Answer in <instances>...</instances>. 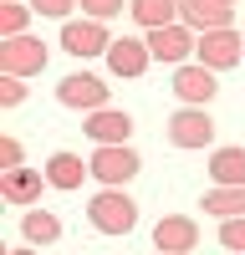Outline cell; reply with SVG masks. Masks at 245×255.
Here are the masks:
<instances>
[{
	"label": "cell",
	"instance_id": "1",
	"mask_svg": "<svg viewBox=\"0 0 245 255\" xmlns=\"http://www.w3.org/2000/svg\"><path fill=\"white\" fill-rule=\"evenodd\" d=\"M87 220L97 235H133L138 230V199L128 194V189H97L92 204H87Z\"/></svg>",
	"mask_w": 245,
	"mask_h": 255
},
{
	"label": "cell",
	"instance_id": "2",
	"mask_svg": "<svg viewBox=\"0 0 245 255\" xmlns=\"http://www.w3.org/2000/svg\"><path fill=\"white\" fill-rule=\"evenodd\" d=\"M87 163H92V179H97L102 189H128V184L138 179V168H143V158L133 153L128 143H97Z\"/></svg>",
	"mask_w": 245,
	"mask_h": 255
},
{
	"label": "cell",
	"instance_id": "3",
	"mask_svg": "<svg viewBox=\"0 0 245 255\" xmlns=\"http://www.w3.org/2000/svg\"><path fill=\"white\" fill-rule=\"evenodd\" d=\"M46 61H51L46 41L31 36V31L0 41V72H5V77H36V72H46Z\"/></svg>",
	"mask_w": 245,
	"mask_h": 255
},
{
	"label": "cell",
	"instance_id": "4",
	"mask_svg": "<svg viewBox=\"0 0 245 255\" xmlns=\"http://www.w3.org/2000/svg\"><path fill=\"white\" fill-rule=\"evenodd\" d=\"M194 61H204L210 72H230L245 61V36L235 26H220V31H199V46H194Z\"/></svg>",
	"mask_w": 245,
	"mask_h": 255
},
{
	"label": "cell",
	"instance_id": "5",
	"mask_svg": "<svg viewBox=\"0 0 245 255\" xmlns=\"http://www.w3.org/2000/svg\"><path fill=\"white\" fill-rule=\"evenodd\" d=\"M143 41H148L153 61L184 67V61L194 56V46H199V31H194V26H184V20H169V26H153V31H143Z\"/></svg>",
	"mask_w": 245,
	"mask_h": 255
},
{
	"label": "cell",
	"instance_id": "6",
	"mask_svg": "<svg viewBox=\"0 0 245 255\" xmlns=\"http://www.w3.org/2000/svg\"><path fill=\"white\" fill-rule=\"evenodd\" d=\"M113 46V36H108V20H92V15H82V20H61V51L67 56H108Z\"/></svg>",
	"mask_w": 245,
	"mask_h": 255
},
{
	"label": "cell",
	"instance_id": "7",
	"mask_svg": "<svg viewBox=\"0 0 245 255\" xmlns=\"http://www.w3.org/2000/svg\"><path fill=\"white\" fill-rule=\"evenodd\" d=\"M220 72H210L204 61H184V67H174V97L184 102V108H210L215 102V92H220V82H215Z\"/></svg>",
	"mask_w": 245,
	"mask_h": 255
},
{
	"label": "cell",
	"instance_id": "8",
	"mask_svg": "<svg viewBox=\"0 0 245 255\" xmlns=\"http://www.w3.org/2000/svg\"><path fill=\"white\" fill-rule=\"evenodd\" d=\"M56 102L72 113H97V108H108V82L92 72H72L56 82Z\"/></svg>",
	"mask_w": 245,
	"mask_h": 255
},
{
	"label": "cell",
	"instance_id": "9",
	"mask_svg": "<svg viewBox=\"0 0 245 255\" xmlns=\"http://www.w3.org/2000/svg\"><path fill=\"white\" fill-rule=\"evenodd\" d=\"M169 143L174 148H215V118H210V108H179L169 118Z\"/></svg>",
	"mask_w": 245,
	"mask_h": 255
},
{
	"label": "cell",
	"instance_id": "10",
	"mask_svg": "<svg viewBox=\"0 0 245 255\" xmlns=\"http://www.w3.org/2000/svg\"><path fill=\"white\" fill-rule=\"evenodd\" d=\"M153 245H158V255H189V250H199V225L189 215H163L153 225Z\"/></svg>",
	"mask_w": 245,
	"mask_h": 255
},
{
	"label": "cell",
	"instance_id": "11",
	"mask_svg": "<svg viewBox=\"0 0 245 255\" xmlns=\"http://www.w3.org/2000/svg\"><path fill=\"white\" fill-rule=\"evenodd\" d=\"M108 67H113V77H143L153 67V51H148V41H138V36H118L113 46H108Z\"/></svg>",
	"mask_w": 245,
	"mask_h": 255
},
{
	"label": "cell",
	"instance_id": "12",
	"mask_svg": "<svg viewBox=\"0 0 245 255\" xmlns=\"http://www.w3.org/2000/svg\"><path fill=\"white\" fill-rule=\"evenodd\" d=\"M41 189H51L46 184V168H5V174H0V199L5 204H36L41 199Z\"/></svg>",
	"mask_w": 245,
	"mask_h": 255
},
{
	"label": "cell",
	"instance_id": "13",
	"mask_svg": "<svg viewBox=\"0 0 245 255\" xmlns=\"http://www.w3.org/2000/svg\"><path fill=\"white\" fill-rule=\"evenodd\" d=\"M82 179H92V163L72 153V148H56V153L46 158V184L61 189V194H72V189H82Z\"/></svg>",
	"mask_w": 245,
	"mask_h": 255
},
{
	"label": "cell",
	"instance_id": "14",
	"mask_svg": "<svg viewBox=\"0 0 245 255\" xmlns=\"http://www.w3.org/2000/svg\"><path fill=\"white\" fill-rule=\"evenodd\" d=\"M179 20L194 31H220V26H235V5H225V0H179Z\"/></svg>",
	"mask_w": 245,
	"mask_h": 255
},
{
	"label": "cell",
	"instance_id": "15",
	"mask_svg": "<svg viewBox=\"0 0 245 255\" xmlns=\"http://www.w3.org/2000/svg\"><path fill=\"white\" fill-rule=\"evenodd\" d=\"M87 138L92 143H128L133 138V118L122 113V108H97V113H87Z\"/></svg>",
	"mask_w": 245,
	"mask_h": 255
},
{
	"label": "cell",
	"instance_id": "16",
	"mask_svg": "<svg viewBox=\"0 0 245 255\" xmlns=\"http://www.w3.org/2000/svg\"><path fill=\"white\" fill-rule=\"evenodd\" d=\"M199 204L215 220H235V215H245V184H215V189H204Z\"/></svg>",
	"mask_w": 245,
	"mask_h": 255
},
{
	"label": "cell",
	"instance_id": "17",
	"mask_svg": "<svg viewBox=\"0 0 245 255\" xmlns=\"http://www.w3.org/2000/svg\"><path fill=\"white\" fill-rule=\"evenodd\" d=\"M20 240L26 245H56L61 240V220L51 209H26L20 215Z\"/></svg>",
	"mask_w": 245,
	"mask_h": 255
},
{
	"label": "cell",
	"instance_id": "18",
	"mask_svg": "<svg viewBox=\"0 0 245 255\" xmlns=\"http://www.w3.org/2000/svg\"><path fill=\"white\" fill-rule=\"evenodd\" d=\"M210 179L215 184H245V148H235V143L215 148L210 153Z\"/></svg>",
	"mask_w": 245,
	"mask_h": 255
},
{
	"label": "cell",
	"instance_id": "19",
	"mask_svg": "<svg viewBox=\"0 0 245 255\" xmlns=\"http://www.w3.org/2000/svg\"><path fill=\"white\" fill-rule=\"evenodd\" d=\"M128 15L138 20L143 31H153V26L179 20V0H128Z\"/></svg>",
	"mask_w": 245,
	"mask_h": 255
},
{
	"label": "cell",
	"instance_id": "20",
	"mask_svg": "<svg viewBox=\"0 0 245 255\" xmlns=\"http://www.w3.org/2000/svg\"><path fill=\"white\" fill-rule=\"evenodd\" d=\"M31 0H0V41L5 36H26V20H31Z\"/></svg>",
	"mask_w": 245,
	"mask_h": 255
},
{
	"label": "cell",
	"instance_id": "21",
	"mask_svg": "<svg viewBox=\"0 0 245 255\" xmlns=\"http://www.w3.org/2000/svg\"><path fill=\"white\" fill-rule=\"evenodd\" d=\"M26 102V77H5L0 72V108H20Z\"/></svg>",
	"mask_w": 245,
	"mask_h": 255
},
{
	"label": "cell",
	"instance_id": "22",
	"mask_svg": "<svg viewBox=\"0 0 245 255\" xmlns=\"http://www.w3.org/2000/svg\"><path fill=\"white\" fill-rule=\"evenodd\" d=\"M220 245H225V250H245V215L220 220Z\"/></svg>",
	"mask_w": 245,
	"mask_h": 255
},
{
	"label": "cell",
	"instance_id": "23",
	"mask_svg": "<svg viewBox=\"0 0 245 255\" xmlns=\"http://www.w3.org/2000/svg\"><path fill=\"white\" fill-rule=\"evenodd\" d=\"M82 5V0H31L36 15H51V20H72V10Z\"/></svg>",
	"mask_w": 245,
	"mask_h": 255
},
{
	"label": "cell",
	"instance_id": "24",
	"mask_svg": "<svg viewBox=\"0 0 245 255\" xmlns=\"http://www.w3.org/2000/svg\"><path fill=\"white\" fill-rule=\"evenodd\" d=\"M82 15H92V20H113V15H122V0H82Z\"/></svg>",
	"mask_w": 245,
	"mask_h": 255
},
{
	"label": "cell",
	"instance_id": "25",
	"mask_svg": "<svg viewBox=\"0 0 245 255\" xmlns=\"http://www.w3.org/2000/svg\"><path fill=\"white\" fill-rule=\"evenodd\" d=\"M20 158H26L20 138H0V163H5V168H20Z\"/></svg>",
	"mask_w": 245,
	"mask_h": 255
},
{
	"label": "cell",
	"instance_id": "26",
	"mask_svg": "<svg viewBox=\"0 0 245 255\" xmlns=\"http://www.w3.org/2000/svg\"><path fill=\"white\" fill-rule=\"evenodd\" d=\"M10 255H36V250H31V245H15V250H10Z\"/></svg>",
	"mask_w": 245,
	"mask_h": 255
},
{
	"label": "cell",
	"instance_id": "27",
	"mask_svg": "<svg viewBox=\"0 0 245 255\" xmlns=\"http://www.w3.org/2000/svg\"><path fill=\"white\" fill-rule=\"evenodd\" d=\"M230 255H245V250H230Z\"/></svg>",
	"mask_w": 245,
	"mask_h": 255
},
{
	"label": "cell",
	"instance_id": "28",
	"mask_svg": "<svg viewBox=\"0 0 245 255\" xmlns=\"http://www.w3.org/2000/svg\"><path fill=\"white\" fill-rule=\"evenodd\" d=\"M225 5H235V0H225Z\"/></svg>",
	"mask_w": 245,
	"mask_h": 255
},
{
	"label": "cell",
	"instance_id": "29",
	"mask_svg": "<svg viewBox=\"0 0 245 255\" xmlns=\"http://www.w3.org/2000/svg\"><path fill=\"white\" fill-rule=\"evenodd\" d=\"M240 36H245V31H240Z\"/></svg>",
	"mask_w": 245,
	"mask_h": 255
}]
</instances>
